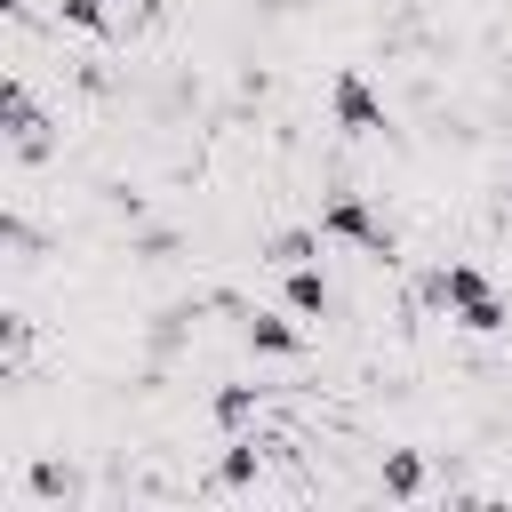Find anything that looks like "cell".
<instances>
[{
  "label": "cell",
  "instance_id": "cell-1",
  "mask_svg": "<svg viewBox=\"0 0 512 512\" xmlns=\"http://www.w3.org/2000/svg\"><path fill=\"white\" fill-rule=\"evenodd\" d=\"M432 304H448V320L456 328H472V336H496V328H512V304L496 296V280L480 272V264H440L432 272Z\"/></svg>",
  "mask_w": 512,
  "mask_h": 512
},
{
  "label": "cell",
  "instance_id": "cell-2",
  "mask_svg": "<svg viewBox=\"0 0 512 512\" xmlns=\"http://www.w3.org/2000/svg\"><path fill=\"white\" fill-rule=\"evenodd\" d=\"M320 232H328V240H352V248H368V256H392V224H376V208H368L360 192H328V200H320Z\"/></svg>",
  "mask_w": 512,
  "mask_h": 512
},
{
  "label": "cell",
  "instance_id": "cell-3",
  "mask_svg": "<svg viewBox=\"0 0 512 512\" xmlns=\"http://www.w3.org/2000/svg\"><path fill=\"white\" fill-rule=\"evenodd\" d=\"M328 104H336V128H344V136H384V128H392V112H384V96L368 88V72H336Z\"/></svg>",
  "mask_w": 512,
  "mask_h": 512
},
{
  "label": "cell",
  "instance_id": "cell-4",
  "mask_svg": "<svg viewBox=\"0 0 512 512\" xmlns=\"http://www.w3.org/2000/svg\"><path fill=\"white\" fill-rule=\"evenodd\" d=\"M248 344H256L264 360H296V352H304V328L280 320V312H248Z\"/></svg>",
  "mask_w": 512,
  "mask_h": 512
},
{
  "label": "cell",
  "instance_id": "cell-5",
  "mask_svg": "<svg viewBox=\"0 0 512 512\" xmlns=\"http://www.w3.org/2000/svg\"><path fill=\"white\" fill-rule=\"evenodd\" d=\"M288 312H296V320H328V280H320V264H288Z\"/></svg>",
  "mask_w": 512,
  "mask_h": 512
},
{
  "label": "cell",
  "instance_id": "cell-6",
  "mask_svg": "<svg viewBox=\"0 0 512 512\" xmlns=\"http://www.w3.org/2000/svg\"><path fill=\"white\" fill-rule=\"evenodd\" d=\"M0 104H8V136H16V144H24V152H40V144H48V136H40V112H32V96H24V88H16V80H8V96H0Z\"/></svg>",
  "mask_w": 512,
  "mask_h": 512
},
{
  "label": "cell",
  "instance_id": "cell-7",
  "mask_svg": "<svg viewBox=\"0 0 512 512\" xmlns=\"http://www.w3.org/2000/svg\"><path fill=\"white\" fill-rule=\"evenodd\" d=\"M416 488H424V456L416 448H392L384 456V496H416Z\"/></svg>",
  "mask_w": 512,
  "mask_h": 512
},
{
  "label": "cell",
  "instance_id": "cell-8",
  "mask_svg": "<svg viewBox=\"0 0 512 512\" xmlns=\"http://www.w3.org/2000/svg\"><path fill=\"white\" fill-rule=\"evenodd\" d=\"M56 8H64V24H72V32H88V40H104V32H112V8H104V0H56Z\"/></svg>",
  "mask_w": 512,
  "mask_h": 512
},
{
  "label": "cell",
  "instance_id": "cell-9",
  "mask_svg": "<svg viewBox=\"0 0 512 512\" xmlns=\"http://www.w3.org/2000/svg\"><path fill=\"white\" fill-rule=\"evenodd\" d=\"M312 256H320V232H280V240H272V264H280V272H288V264H312Z\"/></svg>",
  "mask_w": 512,
  "mask_h": 512
},
{
  "label": "cell",
  "instance_id": "cell-10",
  "mask_svg": "<svg viewBox=\"0 0 512 512\" xmlns=\"http://www.w3.org/2000/svg\"><path fill=\"white\" fill-rule=\"evenodd\" d=\"M256 416V384H224L216 392V424H248Z\"/></svg>",
  "mask_w": 512,
  "mask_h": 512
},
{
  "label": "cell",
  "instance_id": "cell-11",
  "mask_svg": "<svg viewBox=\"0 0 512 512\" xmlns=\"http://www.w3.org/2000/svg\"><path fill=\"white\" fill-rule=\"evenodd\" d=\"M216 472H224V488H248V480H256V440L224 448V464H216Z\"/></svg>",
  "mask_w": 512,
  "mask_h": 512
},
{
  "label": "cell",
  "instance_id": "cell-12",
  "mask_svg": "<svg viewBox=\"0 0 512 512\" xmlns=\"http://www.w3.org/2000/svg\"><path fill=\"white\" fill-rule=\"evenodd\" d=\"M144 8H152V0H144Z\"/></svg>",
  "mask_w": 512,
  "mask_h": 512
}]
</instances>
